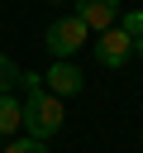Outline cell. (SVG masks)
I'll use <instances>...</instances> for the list:
<instances>
[{"label": "cell", "mask_w": 143, "mask_h": 153, "mask_svg": "<svg viewBox=\"0 0 143 153\" xmlns=\"http://www.w3.org/2000/svg\"><path fill=\"white\" fill-rule=\"evenodd\" d=\"M62 100L48 91V86H33V91H24V134L29 139H52L57 129H62Z\"/></svg>", "instance_id": "1"}, {"label": "cell", "mask_w": 143, "mask_h": 153, "mask_svg": "<svg viewBox=\"0 0 143 153\" xmlns=\"http://www.w3.org/2000/svg\"><path fill=\"white\" fill-rule=\"evenodd\" d=\"M86 38H91V29H86L76 14H57V19L48 24V33H43V43H48L52 62H62V57L81 53V48H86Z\"/></svg>", "instance_id": "2"}, {"label": "cell", "mask_w": 143, "mask_h": 153, "mask_svg": "<svg viewBox=\"0 0 143 153\" xmlns=\"http://www.w3.org/2000/svg\"><path fill=\"white\" fill-rule=\"evenodd\" d=\"M129 57H133V33H124L119 24H114V29H105V33H95V62H100V67L119 72Z\"/></svg>", "instance_id": "3"}, {"label": "cell", "mask_w": 143, "mask_h": 153, "mask_svg": "<svg viewBox=\"0 0 143 153\" xmlns=\"http://www.w3.org/2000/svg\"><path fill=\"white\" fill-rule=\"evenodd\" d=\"M72 5H76L72 14H76V19H81L91 33L114 29V24H119V14H124V5H119V0H72Z\"/></svg>", "instance_id": "4"}, {"label": "cell", "mask_w": 143, "mask_h": 153, "mask_svg": "<svg viewBox=\"0 0 143 153\" xmlns=\"http://www.w3.org/2000/svg\"><path fill=\"white\" fill-rule=\"evenodd\" d=\"M43 86L62 100V96H76V91L86 86V76H81V67H76L72 57H62V62H52V67L43 72Z\"/></svg>", "instance_id": "5"}, {"label": "cell", "mask_w": 143, "mask_h": 153, "mask_svg": "<svg viewBox=\"0 0 143 153\" xmlns=\"http://www.w3.org/2000/svg\"><path fill=\"white\" fill-rule=\"evenodd\" d=\"M19 129H24V100L0 96V139L5 134H19Z\"/></svg>", "instance_id": "6"}, {"label": "cell", "mask_w": 143, "mask_h": 153, "mask_svg": "<svg viewBox=\"0 0 143 153\" xmlns=\"http://www.w3.org/2000/svg\"><path fill=\"white\" fill-rule=\"evenodd\" d=\"M19 81H24V72L14 67V57H5V53H0V96H10Z\"/></svg>", "instance_id": "7"}, {"label": "cell", "mask_w": 143, "mask_h": 153, "mask_svg": "<svg viewBox=\"0 0 143 153\" xmlns=\"http://www.w3.org/2000/svg\"><path fill=\"white\" fill-rule=\"evenodd\" d=\"M5 153H48V143H43V139H29V134H24V139L5 143Z\"/></svg>", "instance_id": "8"}, {"label": "cell", "mask_w": 143, "mask_h": 153, "mask_svg": "<svg viewBox=\"0 0 143 153\" xmlns=\"http://www.w3.org/2000/svg\"><path fill=\"white\" fill-rule=\"evenodd\" d=\"M119 29L138 38V33H143V10H124V14H119Z\"/></svg>", "instance_id": "9"}, {"label": "cell", "mask_w": 143, "mask_h": 153, "mask_svg": "<svg viewBox=\"0 0 143 153\" xmlns=\"http://www.w3.org/2000/svg\"><path fill=\"white\" fill-rule=\"evenodd\" d=\"M133 53H138V57H143V33H138V38H133Z\"/></svg>", "instance_id": "10"}, {"label": "cell", "mask_w": 143, "mask_h": 153, "mask_svg": "<svg viewBox=\"0 0 143 153\" xmlns=\"http://www.w3.org/2000/svg\"><path fill=\"white\" fill-rule=\"evenodd\" d=\"M52 5H62V0H52Z\"/></svg>", "instance_id": "11"}, {"label": "cell", "mask_w": 143, "mask_h": 153, "mask_svg": "<svg viewBox=\"0 0 143 153\" xmlns=\"http://www.w3.org/2000/svg\"><path fill=\"white\" fill-rule=\"evenodd\" d=\"M0 153H5V143H0Z\"/></svg>", "instance_id": "12"}]
</instances>
